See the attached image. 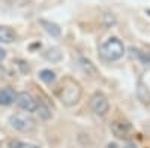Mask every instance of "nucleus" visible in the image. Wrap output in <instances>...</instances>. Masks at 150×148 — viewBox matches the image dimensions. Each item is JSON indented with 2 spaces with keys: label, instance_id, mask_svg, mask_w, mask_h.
I'll use <instances>...</instances> for the list:
<instances>
[{
  "label": "nucleus",
  "instance_id": "nucleus-15",
  "mask_svg": "<svg viewBox=\"0 0 150 148\" xmlns=\"http://www.w3.org/2000/svg\"><path fill=\"white\" fill-rule=\"evenodd\" d=\"M137 96H138V99L143 102V103H146V105H149L150 103V94H149V91H147V88L144 87V84L140 81L138 82V88H137Z\"/></svg>",
  "mask_w": 150,
  "mask_h": 148
},
{
  "label": "nucleus",
  "instance_id": "nucleus-10",
  "mask_svg": "<svg viewBox=\"0 0 150 148\" xmlns=\"http://www.w3.org/2000/svg\"><path fill=\"white\" fill-rule=\"evenodd\" d=\"M78 63H80V67L87 73V75H92V76H96V75H98L96 66L92 63L89 58H86V57H78Z\"/></svg>",
  "mask_w": 150,
  "mask_h": 148
},
{
  "label": "nucleus",
  "instance_id": "nucleus-3",
  "mask_svg": "<svg viewBox=\"0 0 150 148\" xmlns=\"http://www.w3.org/2000/svg\"><path fill=\"white\" fill-rule=\"evenodd\" d=\"M9 124L17 132L30 133L36 129V120L29 114H14L9 117Z\"/></svg>",
  "mask_w": 150,
  "mask_h": 148
},
{
  "label": "nucleus",
  "instance_id": "nucleus-14",
  "mask_svg": "<svg viewBox=\"0 0 150 148\" xmlns=\"http://www.w3.org/2000/svg\"><path fill=\"white\" fill-rule=\"evenodd\" d=\"M131 51L134 53V57H137L143 65H149L150 66V51H141L138 48H132Z\"/></svg>",
  "mask_w": 150,
  "mask_h": 148
},
{
  "label": "nucleus",
  "instance_id": "nucleus-13",
  "mask_svg": "<svg viewBox=\"0 0 150 148\" xmlns=\"http://www.w3.org/2000/svg\"><path fill=\"white\" fill-rule=\"evenodd\" d=\"M62 57H63V54H62V51L59 48H48L44 53V58L51 61V63H57V61L62 60Z\"/></svg>",
  "mask_w": 150,
  "mask_h": 148
},
{
  "label": "nucleus",
  "instance_id": "nucleus-1",
  "mask_svg": "<svg viewBox=\"0 0 150 148\" xmlns=\"http://www.w3.org/2000/svg\"><path fill=\"white\" fill-rule=\"evenodd\" d=\"M81 85L72 78H65L56 88L57 99L65 106H74L75 103H78L81 99Z\"/></svg>",
  "mask_w": 150,
  "mask_h": 148
},
{
  "label": "nucleus",
  "instance_id": "nucleus-9",
  "mask_svg": "<svg viewBox=\"0 0 150 148\" xmlns=\"http://www.w3.org/2000/svg\"><path fill=\"white\" fill-rule=\"evenodd\" d=\"M39 24L42 26V29L51 36V38H59L62 34V29L57 26L56 22H51V21H47V20H39Z\"/></svg>",
  "mask_w": 150,
  "mask_h": 148
},
{
  "label": "nucleus",
  "instance_id": "nucleus-11",
  "mask_svg": "<svg viewBox=\"0 0 150 148\" xmlns=\"http://www.w3.org/2000/svg\"><path fill=\"white\" fill-rule=\"evenodd\" d=\"M39 79L42 82H45L47 85H51V84H54L57 81V73L54 70H51V69H42L39 72Z\"/></svg>",
  "mask_w": 150,
  "mask_h": 148
},
{
  "label": "nucleus",
  "instance_id": "nucleus-12",
  "mask_svg": "<svg viewBox=\"0 0 150 148\" xmlns=\"http://www.w3.org/2000/svg\"><path fill=\"white\" fill-rule=\"evenodd\" d=\"M35 112L38 114V117H39V120H44V121H48L50 118L53 117V112H51V109H50L44 102H39L38 103V108Z\"/></svg>",
  "mask_w": 150,
  "mask_h": 148
},
{
  "label": "nucleus",
  "instance_id": "nucleus-8",
  "mask_svg": "<svg viewBox=\"0 0 150 148\" xmlns=\"http://www.w3.org/2000/svg\"><path fill=\"white\" fill-rule=\"evenodd\" d=\"M15 30L9 26H0V42L2 43H14L17 41Z\"/></svg>",
  "mask_w": 150,
  "mask_h": 148
},
{
  "label": "nucleus",
  "instance_id": "nucleus-7",
  "mask_svg": "<svg viewBox=\"0 0 150 148\" xmlns=\"http://www.w3.org/2000/svg\"><path fill=\"white\" fill-rule=\"evenodd\" d=\"M17 91L12 87H0V106H11L15 103Z\"/></svg>",
  "mask_w": 150,
  "mask_h": 148
},
{
  "label": "nucleus",
  "instance_id": "nucleus-17",
  "mask_svg": "<svg viewBox=\"0 0 150 148\" xmlns=\"http://www.w3.org/2000/svg\"><path fill=\"white\" fill-rule=\"evenodd\" d=\"M15 66L20 69L21 73H29L30 72V66L27 61H24V60H15Z\"/></svg>",
  "mask_w": 150,
  "mask_h": 148
},
{
  "label": "nucleus",
  "instance_id": "nucleus-6",
  "mask_svg": "<svg viewBox=\"0 0 150 148\" xmlns=\"http://www.w3.org/2000/svg\"><path fill=\"white\" fill-rule=\"evenodd\" d=\"M132 132V126L129 124L128 121L123 120H116L111 123V133L114 135L116 138H126L128 135Z\"/></svg>",
  "mask_w": 150,
  "mask_h": 148
},
{
  "label": "nucleus",
  "instance_id": "nucleus-4",
  "mask_svg": "<svg viewBox=\"0 0 150 148\" xmlns=\"http://www.w3.org/2000/svg\"><path fill=\"white\" fill-rule=\"evenodd\" d=\"M89 106L92 109V112L98 117H105L110 111V102H108V97L101 93V91H96L89 100Z\"/></svg>",
  "mask_w": 150,
  "mask_h": 148
},
{
  "label": "nucleus",
  "instance_id": "nucleus-18",
  "mask_svg": "<svg viewBox=\"0 0 150 148\" xmlns=\"http://www.w3.org/2000/svg\"><path fill=\"white\" fill-rule=\"evenodd\" d=\"M6 58V51H5V48L3 46H0V63Z\"/></svg>",
  "mask_w": 150,
  "mask_h": 148
},
{
  "label": "nucleus",
  "instance_id": "nucleus-16",
  "mask_svg": "<svg viewBox=\"0 0 150 148\" xmlns=\"http://www.w3.org/2000/svg\"><path fill=\"white\" fill-rule=\"evenodd\" d=\"M8 148H41V147L39 145H35V144H30V142L12 139V141L8 142Z\"/></svg>",
  "mask_w": 150,
  "mask_h": 148
},
{
  "label": "nucleus",
  "instance_id": "nucleus-5",
  "mask_svg": "<svg viewBox=\"0 0 150 148\" xmlns=\"http://www.w3.org/2000/svg\"><path fill=\"white\" fill-rule=\"evenodd\" d=\"M15 103L20 109L26 111V112H35L36 108H38V99L29 93V91H20L17 93V97H15Z\"/></svg>",
  "mask_w": 150,
  "mask_h": 148
},
{
  "label": "nucleus",
  "instance_id": "nucleus-2",
  "mask_svg": "<svg viewBox=\"0 0 150 148\" xmlns=\"http://www.w3.org/2000/svg\"><path fill=\"white\" fill-rule=\"evenodd\" d=\"M99 54L107 61H117L125 54V45L119 38L111 36L99 45Z\"/></svg>",
  "mask_w": 150,
  "mask_h": 148
}]
</instances>
